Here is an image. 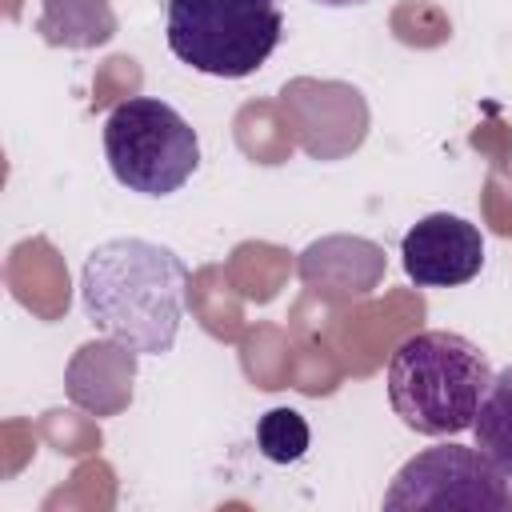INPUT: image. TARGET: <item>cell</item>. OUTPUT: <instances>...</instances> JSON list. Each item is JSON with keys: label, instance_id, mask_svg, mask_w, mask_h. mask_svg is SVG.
<instances>
[{"label": "cell", "instance_id": "1", "mask_svg": "<svg viewBox=\"0 0 512 512\" xmlns=\"http://www.w3.org/2000/svg\"><path fill=\"white\" fill-rule=\"evenodd\" d=\"M80 304L88 324L124 352L164 356L184 320L188 264L144 236L104 240L84 260Z\"/></svg>", "mask_w": 512, "mask_h": 512}, {"label": "cell", "instance_id": "2", "mask_svg": "<svg viewBox=\"0 0 512 512\" xmlns=\"http://www.w3.org/2000/svg\"><path fill=\"white\" fill-rule=\"evenodd\" d=\"M492 376L488 356L468 336L428 328L392 352L388 404L420 436H456L476 424Z\"/></svg>", "mask_w": 512, "mask_h": 512}, {"label": "cell", "instance_id": "3", "mask_svg": "<svg viewBox=\"0 0 512 512\" xmlns=\"http://www.w3.org/2000/svg\"><path fill=\"white\" fill-rule=\"evenodd\" d=\"M164 36L180 64L244 80L276 52L284 16L276 0H168Z\"/></svg>", "mask_w": 512, "mask_h": 512}, {"label": "cell", "instance_id": "4", "mask_svg": "<svg viewBox=\"0 0 512 512\" xmlns=\"http://www.w3.org/2000/svg\"><path fill=\"white\" fill-rule=\"evenodd\" d=\"M104 156L128 192L172 196L200 168L196 128L156 96H128L104 120Z\"/></svg>", "mask_w": 512, "mask_h": 512}, {"label": "cell", "instance_id": "5", "mask_svg": "<svg viewBox=\"0 0 512 512\" xmlns=\"http://www.w3.org/2000/svg\"><path fill=\"white\" fill-rule=\"evenodd\" d=\"M384 508H480L512 512L508 476L480 452L464 444H436L416 452L388 484Z\"/></svg>", "mask_w": 512, "mask_h": 512}, {"label": "cell", "instance_id": "6", "mask_svg": "<svg viewBox=\"0 0 512 512\" xmlns=\"http://www.w3.org/2000/svg\"><path fill=\"white\" fill-rule=\"evenodd\" d=\"M400 260L416 288H456V284H468L480 276L484 236L464 216L432 212L404 232Z\"/></svg>", "mask_w": 512, "mask_h": 512}, {"label": "cell", "instance_id": "7", "mask_svg": "<svg viewBox=\"0 0 512 512\" xmlns=\"http://www.w3.org/2000/svg\"><path fill=\"white\" fill-rule=\"evenodd\" d=\"M472 432H476V448L512 480V364L492 376Z\"/></svg>", "mask_w": 512, "mask_h": 512}, {"label": "cell", "instance_id": "8", "mask_svg": "<svg viewBox=\"0 0 512 512\" xmlns=\"http://www.w3.org/2000/svg\"><path fill=\"white\" fill-rule=\"evenodd\" d=\"M80 0H48L40 16V32L48 44H68V48H88L104 44L112 36V12L104 0H92L84 12L76 8Z\"/></svg>", "mask_w": 512, "mask_h": 512}, {"label": "cell", "instance_id": "9", "mask_svg": "<svg viewBox=\"0 0 512 512\" xmlns=\"http://www.w3.org/2000/svg\"><path fill=\"white\" fill-rule=\"evenodd\" d=\"M256 444L272 464H292L308 448V420L296 408H272L256 424Z\"/></svg>", "mask_w": 512, "mask_h": 512}, {"label": "cell", "instance_id": "10", "mask_svg": "<svg viewBox=\"0 0 512 512\" xmlns=\"http://www.w3.org/2000/svg\"><path fill=\"white\" fill-rule=\"evenodd\" d=\"M324 8H352V4H368V0H316Z\"/></svg>", "mask_w": 512, "mask_h": 512}]
</instances>
